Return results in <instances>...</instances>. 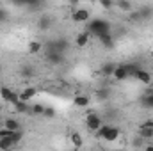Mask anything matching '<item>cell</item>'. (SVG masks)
Listing matches in <instances>:
<instances>
[{"mask_svg":"<svg viewBox=\"0 0 153 151\" xmlns=\"http://www.w3.org/2000/svg\"><path fill=\"white\" fill-rule=\"evenodd\" d=\"M96 137L102 139V141H107V142H114L116 139L121 137V130L117 126H112V124H102L98 130H96Z\"/></svg>","mask_w":153,"mask_h":151,"instance_id":"6da1fadb","label":"cell"},{"mask_svg":"<svg viewBox=\"0 0 153 151\" xmlns=\"http://www.w3.org/2000/svg\"><path fill=\"white\" fill-rule=\"evenodd\" d=\"M87 30L91 32V36L98 38L100 34L111 32V23L102 20V18H94V20H91V23H87Z\"/></svg>","mask_w":153,"mask_h":151,"instance_id":"7a4b0ae2","label":"cell"},{"mask_svg":"<svg viewBox=\"0 0 153 151\" xmlns=\"http://www.w3.org/2000/svg\"><path fill=\"white\" fill-rule=\"evenodd\" d=\"M71 20L75 23H87L91 20V13L85 9V7H73L71 9Z\"/></svg>","mask_w":153,"mask_h":151,"instance_id":"3957f363","label":"cell"},{"mask_svg":"<svg viewBox=\"0 0 153 151\" xmlns=\"http://www.w3.org/2000/svg\"><path fill=\"white\" fill-rule=\"evenodd\" d=\"M102 124H103V119H102L98 114H94V112L87 114V117H85V128H87L89 132L96 133V130H98Z\"/></svg>","mask_w":153,"mask_h":151,"instance_id":"277c9868","label":"cell"},{"mask_svg":"<svg viewBox=\"0 0 153 151\" xmlns=\"http://www.w3.org/2000/svg\"><path fill=\"white\" fill-rule=\"evenodd\" d=\"M0 96H2V100L4 101H7V103H11V105H14L18 100H20V93H16V91H13L11 87H0Z\"/></svg>","mask_w":153,"mask_h":151,"instance_id":"5b68a950","label":"cell"},{"mask_svg":"<svg viewBox=\"0 0 153 151\" xmlns=\"http://www.w3.org/2000/svg\"><path fill=\"white\" fill-rule=\"evenodd\" d=\"M91 39H93V36H91V32L89 30H82V32H78L75 38V44L76 48H87L89 46V43H91Z\"/></svg>","mask_w":153,"mask_h":151,"instance_id":"8992f818","label":"cell"},{"mask_svg":"<svg viewBox=\"0 0 153 151\" xmlns=\"http://www.w3.org/2000/svg\"><path fill=\"white\" fill-rule=\"evenodd\" d=\"M128 76H130L128 64H119V66H116L114 71H112V78L117 80V82H123V80H126Z\"/></svg>","mask_w":153,"mask_h":151,"instance_id":"52a82bcc","label":"cell"},{"mask_svg":"<svg viewBox=\"0 0 153 151\" xmlns=\"http://www.w3.org/2000/svg\"><path fill=\"white\" fill-rule=\"evenodd\" d=\"M46 61H48L50 64L57 66V64H61V62L64 61V55H62V52H57V50H50V52H46Z\"/></svg>","mask_w":153,"mask_h":151,"instance_id":"ba28073f","label":"cell"},{"mask_svg":"<svg viewBox=\"0 0 153 151\" xmlns=\"http://www.w3.org/2000/svg\"><path fill=\"white\" fill-rule=\"evenodd\" d=\"M132 76H134L135 80H139L141 84H146V85L152 82V73H148L146 70H141V68H137V70L134 71V75H132Z\"/></svg>","mask_w":153,"mask_h":151,"instance_id":"9c48e42d","label":"cell"},{"mask_svg":"<svg viewBox=\"0 0 153 151\" xmlns=\"http://www.w3.org/2000/svg\"><path fill=\"white\" fill-rule=\"evenodd\" d=\"M2 126H4V128H7V130H22L20 121H18V119H14V117H4Z\"/></svg>","mask_w":153,"mask_h":151,"instance_id":"30bf717a","label":"cell"},{"mask_svg":"<svg viewBox=\"0 0 153 151\" xmlns=\"http://www.w3.org/2000/svg\"><path fill=\"white\" fill-rule=\"evenodd\" d=\"M98 41H100V44H102V46H105V48H112V46H114V38H112V34H111V32L100 34V36H98Z\"/></svg>","mask_w":153,"mask_h":151,"instance_id":"8fae6325","label":"cell"},{"mask_svg":"<svg viewBox=\"0 0 153 151\" xmlns=\"http://www.w3.org/2000/svg\"><path fill=\"white\" fill-rule=\"evenodd\" d=\"M141 105L146 107V109H153V89H148L141 96Z\"/></svg>","mask_w":153,"mask_h":151,"instance_id":"7c38bea8","label":"cell"},{"mask_svg":"<svg viewBox=\"0 0 153 151\" xmlns=\"http://www.w3.org/2000/svg\"><path fill=\"white\" fill-rule=\"evenodd\" d=\"M36 94H38V89H36V87H25V89L20 93V100H23V101H30Z\"/></svg>","mask_w":153,"mask_h":151,"instance_id":"4fadbf2b","label":"cell"},{"mask_svg":"<svg viewBox=\"0 0 153 151\" xmlns=\"http://www.w3.org/2000/svg\"><path fill=\"white\" fill-rule=\"evenodd\" d=\"M73 103H75L78 109H85V107H89L91 100H89V96H85V94H76L75 98H73Z\"/></svg>","mask_w":153,"mask_h":151,"instance_id":"5bb4252c","label":"cell"},{"mask_svg":"<svg viewBox=\"0 0 153 151\" xmlns=\"http://www.w3.org/2000/svg\"><path fill=\"white\" fill-rule=\"evenodd\" d=\"M70 142H71V146L76 148V150H80L84 146V139H82V135L78 132H71L70 133Z\"/></svg>","mask_w":153,"mask_h":151,"instance_id":"9a60e30c","label":"cell"},{"mask_svg":"<svg viewBox=\"0 0 153 151\" xmlns=\"http://www.w3.org/2000/svg\"><path fill=\"white\" fill-rule=\"evenodd\" d=\"M139 137H141V139H146V141L153 139V126L139 124Z\"/></svg>","mask_w":153,"mask_h":151,"instance_id":"2e32d148","label":"cell"},{"mask_svg":"<svg viewBox=\"0 0 153 151\" xmlns=\"http://www.w3.org/2000/svg\"><path fill=\"white\" fill-rule=\"evenodd\" d=\"M114 5L121 11V13H130V11L134 9V5H132V2H130V0H116Z\"/></svg>","mask_w":153,"mask_h":151,"instance_id":"e0dca14e","label":"cell"},{"mask_svg":"<svg viewBox=\"0 0 153 151\" xmlns=\"http://www.w3.org/2000/svg\"><path fill=\"white\" fill-rule=\"evenodd\" d=\"M41 50H43V43H41V41H30L29 46H27V52H29L30 55H38Z\"/></svg>","mask_w":153,"mask_h":151,"instance_id":"ac0fdd59","label":"cell"},{"mask_svg":"<svg viewBox=\"0 0 153 151\" xmlns=\"http://www.w3.org/2000/svg\"><path fill=\"white\" fill-rule=\"evenodd\" d=\"M114 68H116V64H112V62H105L103 66H102V75L103 76H112V71H114Z\"/></svg>","mask_w":153,"mask_h":151,"instance_id":"d6986e66","label":"cell"},{"mask_svg":"<svg viewBox=\"0 0 153 151\" xmlns=\"http://www.w3.org/2000/svg\"><path fill=\"white\" fill-rule=\"evenodd\" d=\"M14 110L20 114H25L29 112V105H27V101H23V100H18L16 103H14Z\"/></svg>","mask_w":153,"mask_h":151,"instance_id":"ffe728a7","label":"cell"},{"mask_svg":"<svg viewBox=\"0 0 153 151\" xmlns=\"http://www.w3.org/2000/svg\"><path fill=\"white\" fill-rule=\"evenodd\" d=\"M14 148V142L9 137H0V150H11Z\"/></svg>","mask_w":153,"mask_h":151,"instance_id":"44dd1931","label":"cell"},{"mask_svg":"<svg viewBox=\"0 0 153 151\" xmlns=\"http://www.w3.org/2000/svg\"><path fill=\"white\" fill-rule=\"evenodd\" d=\"M128 14H130V20H132V21H135V23H141V21H143V16H141V11H139V9H135V11L132 9Z\"/></svg>","mask_w":153,"mask_h":151,"instance_id":"7402d4cb","label":"cell"},{"mask_svg":"<svg viewBox=\"0 0 153 151\" xmlns=\"http://www.w3.org/2000/svg\"><path fill=\"white\" fill-rule=\"evenodd\" d=\"M29 110L36 115H43V110H45V105L43 103H34L32 107H29Z\"/></svg>","mask_w":153,"mask_h":151,"instance_id":"603a6c76","label":"cell"},{"mask_svg":"<svg viewBox=\"0 0 153 151\" xmlns=\"http://www.w3.org/2000/svg\"><path fill=\"white\" fill-rule=\"evenodd\" d=\"M43 115H45V117H53V115H55V109H53V107H45Z\"/></svg>","mask_w":153,"mask_h":151,"instance_id":"cb8c5ba5","label":"cell"},{"mask_svg":"<svg viewBox=\"0 0 153 151\" xmlns=\"http://www.w3.org/2000/svg\"><path fill=\"white\" fill-rule=\"evenodd\" d=\"M50 21H52V20H50L48 16H43V18H41V21H39V23H41L39 27H41V29H48V27H50Z\"/></svg>","mask_w":153,"mask_h":151,"instance_id":"d4e9b609","label":"cell"},{"mask_svg":"<svg viewBox=\"0 0 153 151\" xmlns=\"http://www.w3.org/2000/svg\"><path fill=\"white\" fill-rule=\"evenodd\" d=\"M100 4H102L103 9H112L114 7V0H100Z\"/></svg>","mask_w":153,"mask_h":151,"instance_id":"484cf974","label":"cell"},{"mask_svg":"<svg viewBox=\"0 0 153 151\" xmlns=\"http://www.w3.org/2000/svg\"><path fill=\"white\" fill-rule=\"evenodd\" d=\"M22 75L27 76V78H30V76L34 75V70H32V68H29V66H25V68L22 70Z\"/></svg>","mask_w":153,"mask_h":151,"instance_id":"4316f807","label":"cell"},{"mask_svg":"<svg viewBox=\"0 0 153 151\" xmlns=\"http://www.w3.org/2000/svg\"><path fill=\"white\" fill-rule=\"evenodd\" d=\"M5 20H7V11H5V9H2V7H0V23H4V21H5Z\"/></svg>","mask_w":153,"mask_h":151,"instance_id":"83f0119b","label":"cell"},{"mask_svg":"<svg viewBox=\"0 0 153 151\" xmlns=\"http://www.w3.org/2000/svg\"><path fill=\"white\" fill-rule=\"evenodd\" d=\"M141 124H144V126H153V119H146V121H143Z\"/></svg>","mask_w":153,"mask_h":151,"instance_id":"f1b7e54d","label":"cell"},{"mask_svg":"<svg viewBox=\"0 0 153 151\" xmlns=\"http://www.w3.org/2000/svg\"><path fill=\"white\" fill-rule=\"evenodd\" d=\"M13 2H14V4H18V5H27V2H29V0H13Z\"/></svg>","mask_w":153,"mask_h":151,"instance_id":"f546056e","label":"cell"},{"mask_svg":"<svg viewBox=\"0 0 153 151\" xmlns=\"http://www.w3.org/2000/svg\"><path fill=\"white\" fill-rule=\"evenodd\" d=\"M78 2H80V0H70V4H71L73 7H76V5H78Z\"/></svg>","mask_w":153,"mask_h":151,"instance_id":"4dcf8cb0","label":"cell"},{"mask_svg":"<svg viewBox=\"0 0 153 151\" xmlns=\"http://www.w3.org/2000/svg\"><path fill=\"white\" fill-rule=\"evenodd\" d=\"M2 121H4V115H2V112H0V124H2Z\"/></svg>","mask_w":153,"mask_h":151,"instance_id":"1f68e13d","label":"cell"},{"mask_svg":"<svg viewBox=\"0 0 153 151\" xmlns=\"http://www.w3.org/2000/svg\"><path fill=\"white\" fill-rule=\"evenodd\" d=\"M150 57H152V59H153V50H152V52H150Z\"/></svg>","mask_w":153,"mask_h":151,"instance_id":"d6a6232c","label":"cell"},{"mask_svg":"<svg viewBox=\"0 0 153 151\" xmlns=\"http://www.w3.org/2000/svg\"><path fill=\"white\" fill-rule=\"evenodd\" d=\"M0 70H2V68H0Z\"/></svg>","mask_w":153,"mask_h":151,"instance_id":"836d02e7","label":"cell"}]
</instances>
